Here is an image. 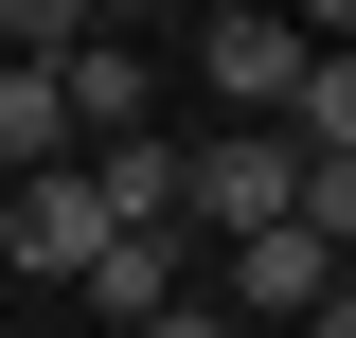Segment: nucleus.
Instances as JSON below:
<instances>
[{"mask_svg":"<svg viewBox=\"0 0 356 338\" xmlns=\"http://www.w3.org/2000/svg\"><path fill=\"white\" fill-rule=\"evenodd\" d=\"M0 250H18V285H72V267L107 250V196H89L72 161H36V178H0Z\"/></svg>","mask_w":356,"mask_h":338,"instance_id":"f03ea898","label":"nucleus"},{"mask_svg":"<svg viewBox=\"0 0 356 338\" xmlns=\"http://www.w3.org/2000/svg\"><path fill=\"white\" fill-rule=\"evenodd\" d=\"M125 338H232V303H214V285H178L161 321H125Z\"/></svg>","mask_w":356,"mask_h":338,"instance_id":"1a4fd4ad","label":"nucleus"},{"mask_svg":"<svg viewBox=\"0 0 356 338\" xmlns=\"http://www.w3.org/2000/svg\"><path fill=\"white\" fill-rule=\"evenodd\" d=\"M214 18H232V0H214Z\"/></svg>","mask_w":356,"mask_h":338,"instance_id":"9b49d317","label":"nucleus"},{"mask_svg":"<svg viewBox=\"0 0 356 338\" xmlns=\"http://www.w3.org/2000/svg\"><path fill=\"white\" fill-rule=\"evenodd\" d=\"M72 36H89V0H0V54H18V72H54Z\"/></svg>","mask_w":356,"mask_h":338,"instance_id":"6e6552de","label":"nucleus"},{"mask_svg":"<svg viewBox=\"0 0 356 338\" xmlns=\"http://www.w3.org/2000/svg\"><path fill=\"white\" fill-rule=\"evenodd\" d=\"M232 303H285V321H303V303H339V250L285 214V232H250V250H232Z\"/></svg>","mask_w":356,"mask_h":338,"instance_id":"20e7f679","label":"nucleus"},{"mask_svg":"<svg viewBox=\"0 0 356 338\" xmlns=\"http://www.w3.org/2000/svg\"><path fill=\"white\" fill-rule=\"evenodd\" d=\"M89 196H107V232H178V143H89Z\"/></svg>","mask_w":356,"mask_h":338,"instance_id":"39448f33","label":"nucleus"},{"mask_svg":"<svg viewBox=\"0 0 356 338\" xmlns=\"http://www.w3.org/2000/svg\"><path fill=\"white\" fill-rule=\"evenodd\" d=\"M36 161H72V107H54V72L0 54V178H36Z\"/></svg>","mask_w":356,"mask_h":338,"instance_id":"0eeeda50","label":"nucleus"},{"mask_svg":"<svg viewBox=\"0 0 356 338\" xmlns=\"http://www.w3.org/2000/svg\"><path fill=\"white\" fill-rule=\"evenodd\" d=\"M72 285L107 303V321H161V303H178V232H107V250H89Z\"/></svg>","mask_w":356,"mask_h":338,"instance_id":"423d86ee","label":"nucleus"},{"mask_svg":"<svg viewBox=\"0 0 356 338\" xmlns=\"http://www.w3.org/2000/svg\"><path fill=\"white\" fill-rule=\"evenodd\" d=\"M285 89H303V36H285L267 0H232V18H214V107H232V125H285Z\"/></svg>","mask_w":356,"mask_h":338,"instance_id":"7ed1b4c3","label":"nucleus"},{"mask_svg":"<svg viewBox=\"0 0 356 338\" xmlns=\"http://www.w3.org/2000/svg\"><path fill=\"white\" fill-rule=\"evenodd\" d=\"M178 214L196 232H285V125H232V143H178Z\"/></svg>","mask_w":356,"mask_h":338,"instance_id":"f257e3e1","label":"nucleus"},{"mask_svg":"<svg viewBox=\"0 0 356 338\" xmlns=\"http://www.w3.org/2000/svg\"><path fill=\"white\" fill-rule=\"evenodd\" d=\"M107 18H125V0H89V36H107Z\"/></svg>","mask_w":356,"mask_h":338,"instance_id":"9d476101","label":"nucleus"}]
</instances>
